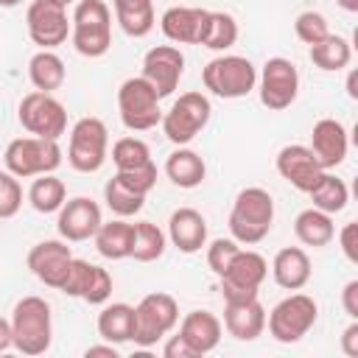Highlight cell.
<instances>
[{
	"label": "cell",
	"instance_id": "obj_1",
	"mask_svg": "<svg viewBox=\"0 0 358 358\" xmlns=\"http://www.w3.org/2000/svg\"><path fill=\"white\" fill-rule=\"evenodd\" d=\"M11 347L22 355H42L53 341V313L42 296H22L11 310Z\"/></svg>",
	"mask_w": 358,
	"mask_h": 358
},
{
	"label": "cell",
	"instance_id": "obj_2",
	"mask_svg": "<svg viewBox=\"0 0 358 358\" xmlns=\"http://www.w3.org/2000/svg\"><path fill=\"white\" fill-rule=\"evenodd\" d=\"M229 232L238 243H260L274 227V199L266 187H243L229 210Z\"/></svg>",
	"mask_w": 358,
	"mask_h": 358
},
{
	"label": "cell",
	"instance_id": "obj_3",
	"mask_svg": "<svg viewBox=\"0 0 358 358\" xmlns=\"http://www.w3.org/2000/svg\"><path fill=\"white\" fill-rule=\"evenodd\" d=\"M73 48L87 59H101L112 48V11L103 0H76L70 17Z\"/></svg>",
	"mask_w": 358,
	"mask_h": 358
},
{
	"label": "cell",
	"instance_id": "obj_4",
	"mask_svg": "<svg viewBox=\"0 0 358 358\" xmlns=\"http://www.w3.org/2000/svg\"><path fill=\"white\" fill-rule=\"evenodd\" d=\"M6 171L14 173L17 179H31L42 173H53L62 165V145L59 140H45V137H17L6 145L3 154Z\"/></svg>",
	"mask_w": 358,
	"mask_h": 358
},
{
	"label": "cell",
	"instance_id": "obj_5",
	"mask_svg": "<svg viewBox=\"0 0 358 358\" xmlns=\"http://www.w3.org/2000/svg\"><path fill=\"white\" fill-rule=\"evenodd\" d=\"M210 117H213L210 98L204 92H196L193 90V92H182L171 103V109L162 112L159 126H162L165 137L173 145H187V143H193L204 131V126L210 123Z\"/></svg>",
	"mask_w": 358,
	"mask_h": 358
},
{
	"label": "cell",
	"instance_id": "obj_6",
	"mask_svg": "<svg viewBox=\"0 0 358 358\" xmlns=\"http://www.w3.org/2000/svg\"><path fill=\"white\" fill-rule=\"evenodd\" d=\"M176 324H179V305H176V299L171 294H162V291L145 294L134 305V333H131V341L137 347L148 350L157 341H162Z\"/></svg>",
	"mask_w": 358,
	"mask_h": 358
},
{
	"label": "cell",
	"instance_id": "obj_7",
	"mask_svg": "<svg viewBox=\"0 0 358 358\" xmlns=\"http://www.w3.org/2000/svg\"><path fill=\"white\" fill-rule=\"evenodd\" d=\"M201 81L213 95L235 101V98H246L257 87V70L246 56L229 53L210 59L201 70Z\"/></svg>",
	"mask_w": 358,
	"mask_h": 358
},
{
	"label": "cell",
	"instance_id": "obj_8",
	"mask_svg": "<svg viewBox=\"0 0 358 358\" xmlns=\"http://www.w3.org/2000/svg\"><path fill=\"white\" fill-rule=\"evenodd\" d=\"M319 305L308 294H288L266 313V327L274 341L280 344H296L308 330L316 324Z\"/></svg>",
	"mask_w": 358,
	"mask_h": 358
},
{
	"label": "cell",
	"instance_id": "obj_9",
	"mask_svg": "<svg viewBox=\"0 0 358 358\" xmlns=\"http://www.w3.org/2000/svg\"><path fill=\"white\" fill-rule=\"evenodd\" d=\"M109 154V131L101 117H81L70 129L67 162L78 173H95L103 168Z\"/></svg>",
	"mask_w": 358,
	"mask_h": 358
},
{
	"label": "cell",
	"instance_id": "obj_10",
	"mask_svg": "<svg viewBox=\"0 0 358 358\" xmlns=\"http://www.w3.org/2000/svg\"><path fill=\"white\" fill-rule=\"evenodd\" d=\"M159 101L162 98L143 76L126 78L117 90V112H120L123 126L129 131H148V129L159 126V120H162Z\"/></svg>",
	"mask_w": 358,
	"mask_h": 358
},
{
	"label": "cell",
	"instance_id": "obj_11",
	"mask_svg": "<svg viewBox=\"0 0 358 358\" xmlns=\"http://www.w3.org/2000/svg\"><path fill=\"white\" fill-rule=\"evenodd\" d=\"M17 120L28 134L45 137V140H59L67 131V109L53 92L34 90L22 95L17 106Z\"/></svg>",
	"mask_w": 358,
	"mask_h": 358
},
{
	"label": "cell",
	"instance_id": "obj_12",
	"mask_svg": "<svg viewBox=\"0 0 358 358\" xmlns=\"http://www.w3.org/2000/svg\"><path fill=\"white\" fill-rule=\"evenodd\" d=\"M257 92H260V103L266 109H271V112L288 109L299 95V70H296V64L285 56L266 59V64L257 76Z\"/></svg>",
	"mask_w": 358,
	"mask_h": 358
},
{
	"label": "cell",
	"instance_id": "obj_13",
	"mask_svg": "<svg viewBox=\"0 0 358 358\" xmlns=\"http://www.w3.org/2000/svg\"><path fill=\"white\" fill-rule=\"evenodd\" d=\"M268 274V263L263 255H257L255 249H241L229 268L218 277L221 280V296L224 302H243V299H255L263 280Z\"/></svg>",
	"mask_w": 358,
	"mask_h": 358
},
{
	"label": "cell",
	"instance_id": "obj_14",
	"mask_svg": "<svg viewBox=\"0 0 358 358\" xmlns=\"http://www.w3.org/2000/svg\"><path fill=\"white\" fill-rule=\"evenodd\" d=\"M25 25H28L31 42L39 45V50H53L62 42H67V34H70L67 6L56 0H34L25 11Z\"/></svg>",
	"mask_w": 358,
	"mask_h": 358
},
{
	"label": "cell",
	"instance_id": "obj_15",
	"mask_svg": "<svg viewBox=\"0 0 358 358\" xmlns=\"http://www.w3.org/2000/svg\"><path fill=\"white\" fill-rule=\"evenodd\" d=\"M185 73V56L176 45H157L143 56V78L157 90L159 98L173 95Z\"/></svg>",
	"mask_w": 358,
	"mask_h": 358
},
{
	"label": "cell",
	"instance_id": "obj_16",
	"mask_svg": "<svg viewBox=\"0 0 358 358\" xmlns=\"http://www.w3.org/2000/svg\"><path fill=\"white\" fill-rule=\"evenodd\" d=\"M70 260H73V252L67 246V241L62 238H50V241H39L31 246L28 252V268L31 274L45 282L48 288H62L64 277H67V268H70Z\"/></svg>",
	"mask_w": 358,
	"mask_h": 358
},
{
	"label": "cell",
	"instance_id": "obj_17",
	"mask_svg": "<svg viewBox=\"0 0 358 358\" xmlns=\"http://www.w3.org/2000/svg\"><path fill=\"white\" fill-rule=\"evenodd\" d=\"M101 207L98 201H92L90 196H76L67 199L59 207V218H56V229L67 243H81L90 241L98 227H101Z\"/></svg>",
	"mask_w": 358,
	"mask_h": 358
},
{
	"label": "cell",
	"instance_id": "obj_18",
	"mask_svg": "<svg viewBox=\"0 0 358 358\" xmlns=\"http://www.w3.org/2000/svg\"><path fill=\"white\" fill-rule=\"evenodd\" d=\"M274 165H277V173H280L291 187H296L299 193H308V190L319 182V176L324 173V168L319 165V159L313 157V151H310L308 145H299V143L282 145V148L277 151Z\"/></svg>",
	"mask_w": 358,
	"mask_h": 358
},
{
	"label": "cell",
	"instance_id": "obj_19",
	"mask_svg": "<svg viewBox=\"0 0 358 358\" xmlns=\"http://www.w3.org/2000/svg\"><path fill=\"white\" fill-rule=\"evenodd\" d=\"M313 157L319 159V165L324 171L341 165L347 159V148H350V137H347V129L341 120L336 117H322L313 123V131H310V145Z\"/></svg>",
	"mask_w": 358,
	"mask_h": 358
},
{
	"label": "cell",
	"instance_id": "obj_20",
	"mask_svg": "<svg viewBox=\"0 0 358 358\" xmlns=\"http://www.w3.org/2000/svg\"><path fill=\"white\" fill-rule=\"evenodd\" d=\"M207 8H196V6H171L162 17H159V28L162 34L176 42V45H201L204 39V28H207Z\"/></svg>",
	"mask_w": 358,
	"mask_h": 358
},
{
	"label": "cell",
	"instance_id": "obj_21",
	"mask_svg": "<svg viewBox=\"0 0 358 358\" xmlns=\"http://www.w3.org/2000/svg\"><path fill=\"white\" fill-rule=\"evenodd\" d=\"M168 241L185 255L201 252V246H207V221H204V215L193 207L173 210L171 218H168Z\"/></svg>",
	"mask_w": 358,
	"mask_h": 358
},
{
	"label": "cell",
	"instance_id": "obj_22",
	"mask_svg": "<svg viewBox=\"0 0 358 358\" xmlns=\"http://www.w3.org/2000/svg\"><path fill=\"white\" fill-rule=\"evenodd\" d=\"M224 327L238 341H255L266 330V308L257 296L243 302H224Z\"/></svg>",
	"mask_w": 358,
	"mask_h": 358
},
{
	"label": "cell",
	"instance_id": "obj_23",
	"mask_svg": "<svg viewBox=\"0 0 358 358\" xmlns=\"http://www.w3.org/2000/svg\"><path fill=\"white\" fill-rule=\"evenodd\" d=\"M221 333H224V324L215 313L210 310H190L185 313V319L179 322V336L187 341V347L196 352V355H207L218 347L221 341Z\"/></svg>",
	"mask_w": 358,
	"mask_h": 358
},
{
	"label": "cell",
	"instance_id": "obj_24",
	"mask_svg": "<svg viewBox=\"0 0 358 358\" xmlns=\"http://www.w3.org/2000/svg\"><path fill=\"white\" fill-rule=\"evenodd\" d=\"M271 277L285 291H299L310 280V257L302 246H285L271 260Z\"/></svg>",
	"mask_w": 358,
	"mask_h": 358
},
{
	"label": "cell",
	"instance_id": "obj_25",
	"mask_svg": "<svg viewBox=\"0 0 358 358\" xmlns=\"http://www.w3.org/2000/svg\"><path fill=\"white\" fill-rule=\"evenodd\" d=\"M92 241H95V249H98L101 257H106V260H126V257H131L134 224H129L126 218L101 221V227L92 235Z\"/></svg>",
	"mask_w": 358,
	"mask_h": 358
},
{
	"label": "cell",
	"instance_id": "obj_26",
	"mask_svg": "<svg viewBox=\"0 0 358 358\" xmlns=\"http://www.w3.org/2000/svg\"><path fill=\"white\" fill-rule=\"evenodd\" d=\"M95 327H98V336L103 341H109V344H117L120 347V344L131 341V333H134V305H129V302H112V305H106L103 302Z\"/></svg>",
	"mask_w": 358,
	"mask_h": 358
},
{
	"label": "cell",
	"instance_id": "obj_27",
	"mask_svg": "<svg viewBox=\"0 0 358 358\" xmlns=\"http://www.w3.org/2000/svg\"><path fill=\"white\" fill-rule=\"evenodd\" d=\"M165 176H168L176 187L190 190V187H199V185L204 182L207 165H204V159H201L193 148L179 145V148L171 151L168 159H165Z\"/></svg>",
	"mask_w": 358,
	"mask_h": 358
},
{
	"label": "cell",
	"instance_id": "obj_28",
	"mask_svg": "<svg viewBox=\"0 0 358 358\" xmlns=\"http://www.w3.org/2000/svg\"><path fill=\"white\" fill-rule=\"evenodd\" d=\"M112 8H115V20L126 36L143 39L154 31V22H157L154 0H112Z\"/></svg>",
	"mask_w": 358,
	"mask_h": 358
},
{
	"label": "cell",
	"instance_id": "obj_29",
	"mask_svg": "<svg viewBox=\"0 0 358 358\" xmlns=\"http://www.w3.org/2000/svg\"><path fill=\"white\" fill-rule=\"evenodd\" d=\"M294 235L302 246H313V249H322L327 246L333 238H336V224H333V215L330 213H322L316 207H308L302 210L296 218H294Z\"/></svg>",
	"mask_w": 358,
	"mask_h": 358
},
{
	"label": "cell",
	"instance_id": "obj_30",
	"mask_svg": "<svg viewBox=\"0 0 358 358\" xmlns=\"http://www.w3.org/2000/svg\"><path fill=\"white\" fill-rule=\"evenodd\" d=\"M28 78L34 84V90L39 92H56L64 78H67V70H64V62L56 50H36L28 62Z\"/></svg>",
	"mask_w": 358,
	"mask_h": 358
},
{
	"label": "cell",
	"instance_id": "obj_31",
	"mask_svg": "<svg viewBox=\"0 0 358 358\" xmlns=\"http://www.w3.org/2000/svg\"><path fill=\"white\" fill-rule=\"evenodd\" d=\"M308 56H310V62H313L319 70H324V73H338V70H344V67L350 64L352 48H350V42H347L344 36L327 34L322 42L308 45Z\"/></svg>",
	"mask_w": 358,
	"mask_h": 358
},
{
	"label": "cell",
	"instance_id": "obj_32",
	"mask_svg": "<svg viewBox=\"0 0 358 358\" xmlns=\"http://www.w3.org/2000/svg\"><path fill=\"white\" fill-rule=\"evenodd\" d=\"M28 201L36 213L48 215V213H59V207L67 201V187L56 173H42L34 176L31 187H28Z\"/></svg>",
	"mask_w": 358,
	"mask_h": 358
},
{
	"label": "cell",
	"instance_id": "obj_33",
	"mask_svg": "<svg viewBox=\"0 0 358 358\" xmlns=\"http://www.w3.org/2000/svg\"><path fill=\"white\" fill-rule=\"evenodd\" d=\"M308 196H310V201H313L316 210L336 215V213H341V210L347 207V201H350V187H347L344 179H338V176H333V173L324 171V173L319 176V182L308 190Z\"/></svg>",
	"mask_w": 358,
	"mask_h": 358
},
{
	"label": "cell",
	"instance_id": "obj_34",
	"mask_svg": "<svg viewBox=\"0 0 358 358\" xmlns=\"http://www.w3.org/2000/svg\"><path fill=\"white\" fill-rule=\"evenodd\" d=\"M168 235L151 224V221H137L134 224V243H131V257L137 263H154L165 255Z\"/></svg>",
	"mask_w": 358,
	"mask_h": 358
},
{
	"label": "cell",
	"instance_id": "obj_35",
	"mask_svg": "<svg viewBox=\"0 0 358 358\" xmlns=\"http://www.w3.org/2000/svg\"><path fill=\"white\" fill-rule=\"evenodd\" d=\"M103 201L106 207L117 215V218H129V215H137L145 204V196L131 190L129 185H123L117 176H112L106 185H103Z\"/></svg>",
	"mask_w": 358,
	"mask_h": 358
},
{
	"label": "cell",
	"instance_id": "obj_36",
	"mask_svg": "<svg viewBox=\"0 0 358 358\" xmlns=\"http://www.w3.org/2000/svg\"><path fill=\"white\" fill-rule=\"evenodd\" d=\"M238 42V22L229 11H210L201 45L210 50H229Z\"/></svg>",
	"mask_w": 358,
	"mask_h": 358
},
{
	"label": "cell",
	"instance_id": "obj_37",
	"mask_svg": "<svg viewBox=\"0 0 358 358\" xmlns=\"http://www.w3.org/2000/svg\"><path fill=\"white\" fill-rule=\"evenodd\" d=\"M112 162L117 171H134V168H143L154 159H151L148 145L140 137H120L112 145Z\"/></svg>",
	"mask_w": 358,
	"mask_h": 358
},
{
	"label": "cell",
	"instance_id": "obj_38",
	"mask_svg": "<svg viewBox=\"0 0 358 358\" xmlns=\"http://www.w3.org/2000/svg\"><path fill=\"white\" fill-rule=\"evenodd\" d=\"M109 296H112V274H109L106 268H101V266L92 263L78 299H84V302H90V305H103Z\"/></svg>",
	"mask_w": 358,
	"mask_h": 358
},
{
	"label": "cell",
	"instance_id": "obj_39",
	"mask_svg": "<svg viewBox=\"0 0 358 358\" xmlns=\"http://www.w3.org/2000/svg\"><path fill=\"white\" fill-rule=\"evenodd\" d=\"M294 34L305 45H316V42H322L330 34V25H327L324 14H319V11H302L294 20Z\"/></svg>",
	"mask_w": 358,
	"mask_h": 358
},
{
	"label": "cell",
	"instance_id": "obj_40",
	"mask_svg": "<svg viewBox=\"0 0 358 358\" xmlns=\"http://www.w3.org/2000/svg\"><path fill=\"white\" fill-rule=\"evenodd\" d=\"M238 252H241V243L235 238H215V241H210V246H207V266H210V271L221 277L229 268V263H232V257Z\"/></svg>",
	"mask_w": 358,
	"mask_h": 358
},
{
	"label": "cell",
	"instance_id": "obj_41",
	"mask_svg": "<svg viewBox=\"0 0 358 358\" xmlns=\"http://www.w3.org/2000/svg\"><path fill=\"white\" fill-rule=\"evenodd\" d=\"M22 207V185L14 173L0 171V218H14Z\"/></svg>",
	"mask_w": 358,
	"mask_h": 358
},
{
	"label": "cell",
	"instance_id": "obj_42",
	"mask_svg": "<svg viewBox=\"0 0 358 358\" xmlns=\"http://www.w3.org/2000/svg\"><path fill=\"white\" fill-rule=\"evenodd\" d=\"M115 176H117L123 185H129L131 190L148 196V193L154 190V185H157V165L148 162V165L134 168V171H115Z\"/></svg>",
	"mask_w": 358,
	"mask_h": 358
},
{
	"label": "cell",
	"instance_id": "obj_43",
	"mask_svg": "<svg viewBox=\"0 0 358 358\" xmlns=\"http://www.w3.org/2000/svg\"><path fill=\"white\" fill-rule=\"evenodd\" d=\"M90 260H81V257H73L70 260V268H67V277H64V282H62V294H67V296H81V288H84V280H87V274H90Z\"/></svg>",
	"mask_w": 358,
	"mask_h": 358
},
{
	"label": "cell",
	"instance_id": "obj_44",
	"mask_svg": "<svg viewBox=\"0 0 358 358\" xmlns=\"http://www.w3.org/2000/svg\"><path fill=\"white\" fill-rule=\"evenodd\" d=\"M338 246L350 263H358V224L355 221H347L338 229Z\"/></svg>",
	"mask_w": 358,
	"mask_h": 358
},
{
	"label": "cell",
	"instance_id": "obj_45",
	"mask_svg": "<svg viewBox=\"0 0 358 358\" xmlns=\"http://www.w3.org/2000/svg\"><path fill=\"white\" fill-rule=\"evenodd\" d=\"M162 355H165V358H196V352L187 347V341H185L179 333H176V336H165Z\"/></svg>",
	"mask_w": 358,
	"mask_h": 358
},
{
	"label": "cell",
	"instance_id": "obj_46",
	"mask_svg": "<svg viewBox=\"0 0 358 358\" xmlns=\"http://www.w3.org/2000/svg\"><path fill=\"white\" fill-rule=\"evenodd\" d=\"M341 352L350 358H358V319H352L341 333Z\"/></svg>",
	"mask_w": 358,
	"mask_h": 358
},
{
	"label": "cell",
	"instance_id": "obj_47",
	"mask_svg": "<svg viewBox=\"0 0 358 358\" xmlns=\"http://www.w3.org/2000/svg\"><path fill=\"white\" fill-rule=\"evenodd\" d=\"M341 305L350 319H358V280H350L341 291Z\"/></svg>",
	"mask_w": 358,
	"mask_h": 358
},
{
	"label": "cell",
	"instance_id": "obj_48",
	"mask_svg": "<svg viewBox=\"0 0 358 358\" xmlns=\"http://www.w3.org/2000/svg\"><path fill=\"white\" fill-rule=\"evenodd\" d=\"M84 355H87V358H95V355L117 358L120 352H117V344H109V341H106V344H95V347H87V350H84Z\"/></svg>",
	"mask_w": 358,
	"mask_h": 358
},
{
	"label": "cell",
	"instance_id": "obj_49",
	"mask_svg": "<svg viewBox=\"0 0 358 358\" xmlns=\"http://www.w3.org/2000/svg\"><path fill=\"white\" fill-rule=\"evenodd\" d=\"M11 350V322L0 316V352Z\"/></svg>",
	"mask_w": 358,
	"mask_h": 358
},
{
	"label": "cell",
	"instance_id": "obj_50",
	"mask_svg": "<svg viewBox=\"0 0 358 358\" xmlns=\"http://www.w3.org/2000/svg\"><path fill=\"white\" fill-rule=\"evenodd\" d=\"M347 92H350V98H358V90H355V73H350V78H347Z\"/></svg>",
	"mask_w": 358,
	"mask_h": 358
},
{
	"label": "cell",
	"instance_id": "obj_51",
	"mask_svg": "<svg viewBox=\"0 0 358 358\" xmlns=\"http://www.w3.org/2000/svg\"><path fill=\"white\" fill-rule=\"evenodd\" d=\"M344 11H358V0H336Z\"/></svg>",
	"mask_w": 358,
	"mask_h": 358
},
{
	"label": "cell",
	"instance_id": "obj_52",
	"mask_svg": "<svg viewBox=\"0 0 358 358\" xmlns=\"http://www.w3.org/2000/svg\"><path fill=\"white\" fill-rule=\"evenodd\" d=\"M22 0H0V8H14V6H20Z\"/></svg>",
	"mask_w": 358,
	"mask_h": 358
},
{
	"label": "cell",
	"instance_id": "obj_53",
	"mask_svg": "<svg viewBox=\"0 0 358 358\" xmlns=\"http://www.w3.org/2000/svg\"><path fill=\"white\" fill-rule=\"evenodd\" d=\"M56 3H62V6H70V3H76V0H56Z\"/></svg>",
	"mask_w": 358,
	"mask_h": 358
}]
</instances>
